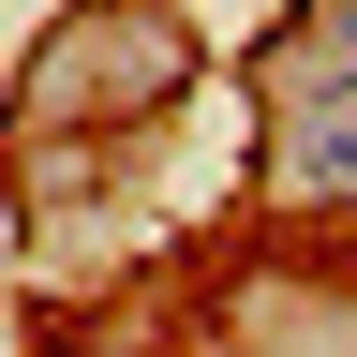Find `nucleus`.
I'll use <instances>...</instances> for the list:
<instances>
[{
	"mask_svg": "<svg viewBox=\"0 0 357 357\" xmlns=\"http://www.w3.org/2000/svg\"><path fill=\"white\" fill-rule=\"evenodd\" d=\"M268 178L298 208H357V89H268Z\"/></svg>",
	"mask_w": 357,
	"mask_h": 357,
	"instance_id": "obj_1",
	"label": "nucleus"
},
{
	"mask_svg": "<svg viewBox=\"0 0 357 357\" xmlns=\"http://www.w3.org/2000/svg\"><path fill=\"white\" fill-rule=\"evenodd\" d=\"M268 89H357V0H298V45Z\"/></svg>",
	"mask_w": 357,
	"mask_h": 357,
	"instance_id": "obj_2",
	"label": "nucleus"
}]
</instances>
